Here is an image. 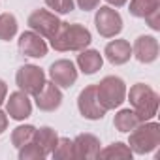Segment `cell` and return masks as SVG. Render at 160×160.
Here are the masks:
<instances>
[{
	"label": "cell",
	"instance_id": "obj_23",
	"mask_svg": "<svg viewBox=\"0 0 160 160\" xmlns=\"http://www.w3.org/2000/svg\"><path fill=\"white\" fill-rule=\"evenodd\" d=\"M53 158L57 160H70L73 158V147H72V139L70 138H58L53 152H51Z\"/></svg>",
	"mask_w": 160,
	"mask_h": 160
},
{
	"label": "cell",
	"instance_id": "obj_2",
	"mask_svg": "<svg viewBox=\"0 0 160 160\" xmlns=\"http://www.w3.org/2000/svg\"><path fill=\"white\" fill-rule=\"evenodd\" d=\"M128 94V100H130V106L134 108V111L138 113L139 121L145 122V121H151L156 111H158V92L145 85V83H136L130 87V92Z\"/></svg>",
	"mask_w": 160,
	"mask_h": 160
},
{
	"label": "cell",
	"instance_id": "obj_3",
	"mask_svg": "<svg viewBox=\"0 0 160 160\" xmlns=\"http://www.w3.org/2000/svg\"><path fill=\"white\" fill-rule=\"evenodd\" d=\"M128 134V147L136 154H149L160 145V124L156 121L139 122Z\"/></svg>",
	"mask_w": 160,
	"mask_h": 160
},
{
	"label": "cell",
	"instance_id": "obj_14",
	"mask_svg": "<svg viewBox=\"0 0 160 160\" xmlns=\"http://www.w3.org/2000/svg\"><path fill=\"white\" fill-rule=\"evenodd\" d=\"M100 145L102 143L94 134H79L72 139L73 158H98Z\"/></svg>",
	"mask_w": 160,
	"mask_h": 160
},
{
	"label": "cell",
	"instance_id": "obj_7",
	"mask_svg": "<svg viewBox=\"0 0 160 160\" xmlns=\"http://www.w3.org/2000/svg\"><path fill=\"white\" fill-rule=\"evenodd\" d=\"M60 23L62 21L58 19V15L53 13V12H47V10H36V12H32L28 15V21H27V25L30 27V30H34L36 34H40L42 38H47V40H51L57 34Z\"/></svg>",
	"mask_w": 160,
	"mask_h": 160
},
{
	"label": "cell",
	"instance_id": "obj_12",
	"mask_svg": "<svg viewBox=\"0 0 160 160\" xmlns=\"http://www.w3.org/2000/svg\"><path fill=\"white\" fill-rule=\"evenodd\" d=\"M6 113L13 121H25V119H28L32 115V102H30L28 94L23 92V91L12 92L10 98L6 100Z\"/></svg>",
	"mask_w": 160,
	"mask_h": 160
},
{
	"label": "cell",
	"instance_id": "obj_30",
	"mask_svg": "<svg viewBox=\"0 0 160 160\" xmlns=\"http://www.w3.org/2000/svg\"><path fill=\"white\" fill-rule=\"evenodd\" d=\"M106 2L111 6V8H121V6H124L128 0H106Z\"/></svg>",
	"mask_w": 160,
	"mask_h": 160
},
{
	"label": "cell",
	"instance_id": "obj_13",
	"mask_svg": "<svg viewBox=\"0 0 160 160\" xmlns=\"http://www.w3.org/2000/svg\"><path fill=\"white\" fill-rule=\"evenodd\" d=\"M34 100H36V106L40 111H55L60 108L64 96H62L60 87H57L53 81H45L42 91L38 94H34Z\"/></svg>",
	"mask_w": 160,
	"mask_h": 160
},
{
	"label": "cell",
	"instance_id": "obj_25",
	"mask_svg": "<svg viewBox=\"0 0 160 160\" xmlns=\"http://www.w3.org/2000/svg\"><path fill=\"white\" fill-rule=\"evenodd\" d=\"M45 6L49 10H53V13H57V15H66V13L73 12L75 2L73 0H45Z\"/></svg>",
	"mask_w": 160,
	"mask_h": 160
},
{
	"label": "cell",
	"instance_id": "obj_16",
	"mask_svg": "<svg viewBox=\"0 0 160 160\" xmlns=\"http://www.w3.org/2000/svg\"><path fill=\"white\" fill-rule=\"evenodd\" d=\"M75 62H77V68L81 70L85 75H92V73H96L98 70H102L104 57H102L100 51H96V49H83V51H79Z\"/></svg>",
	"mask_w": 160,
	"mask_h": 160
},
{
	"label": "cell",
	"instance_id": "obj_9",
	"mask_svg": "<svg viewBox=\"0 0 160 160\" xmlns=\"http://www.w3.org/2000/svg\"><path fill=\"white\" fill-rule=\"evenodd\" d=\"M49 77L57 87L70 89L77 81V68L68 58H58L49 66Z\"/></svg>",
	"mask_w": 160,
	"mask_h": 160
},
{
	"label": "cell",
	"instance_id": "obj_1",
	"mask_svg": "<svg viewBox=\"0 0 160 160\" xmlns=\"http://www.w3.org/2000/svg\"><path fill=\"white\" fill-rule=\"evenodd\" d=\"M92 36L91 30L79 23H60L57 34L51 38V47L55 51H83L91 45Z\"/></svg>",
	"mask_w": 160,
	"mask_h": 160
},
{
	"label": "cell",
	"instance_id": "obj_15",
	"mask_svg": "<svg viewBox=\"0 0 160 160\" xmlns=\"http://www.w3.org/2000/svg\"><path fill=\"white\" fill-rule=\"evenodd\" d=\"M104 55L108 58L109 64L113 66H122L130 60L132 57V45L128 40H111L106 49H104Z\"/></svg>",
	"mask_w": 160,
	"mask_h": 160
},
{
	"label": "cell",
	"instance_id": "obj_8",
	"mask_svg": "<svg viewBox=\"0 0 160 160\" xmlns=\"http://www.w3.org/2000/svg\"><path fill=\"white\" fill-rule=\"evenodd\" d=\"M77 109L87 121H100L108 113L96 96V85H87L77 96Z\"/></svg>",
	"mask_w": 160,
	"mask_h": 160
},
{
	"label": "cell",
	"instance_id": "obj_27",
	"mask_svg": "<svg viewBox=\"0 0 160 160\" xmlns=\"http://www.w3.org/2000/svg\"><path fill=\"white\" fill-rule=\"evenodd\" d=\"M73 2L83 12H92V10H96L100 6V0H73Z\"/></svg>",
	"mask_w": 160,
	"mask_h": 160
},
{
	"label": "cell",
	"instance_id": "obj_11",
	"mask_svg": "<svg viewBox=\"0 0 160 160\" xmlns=\"http://www.w3.org/2000/svg\"><path fill=\"white\" fill-rule=\"evenodd\" d=\"M132 57H136V60L141 64L154 62L158 58V40L154 36H147V34L138 36L132 45Z\"/></svg>",
	"mask_w": 160,
	"mask_h": 160
},
{
	"label": "cell",
	"instance_id": "obj_26",
	"mask_svg": "<svg viewBox=\"0 0 160 160\" xmlns=\"http://www.w3.org/2000/svg\"><path fill=\"white\" fill-rule=\"evenodd\" d=\"M145 23H147L152 30H160V8L154 10L152 13H149V15L145 17Z\"/></svg>",
	"mask_w": 160,
	"mask_h": 160
},
{
	"label": "cell",
	"instance_id": "obj_19",
	"mask_svg": "<svg viewBox=\"0 0 160 160\" xmlns=\"http://www.w3.org/2000/svg\"><path fill=\"white\" fill-rule=\"evenodd\" d=\"M160 8V0H130V15L145 19L149 13H152L154 10Z\"/></svg>",
	"mask_w": 160,
	"mask_h": 160
},
{
	"label": "cell",
	"instance_id": "obj_17",
	"mask_svg": "<svg viewBox=\"0 0 160 160\" xmlns=\"http://www.w3.org/2000/svg\"><path fill=\"white\" fill-rule=\"evenodd\" d=\"M32 141L45 152V156H49L53 152L57 141H58V134L51 126H42V128H36V134H34V139Z\"/></svg>",
	"mask_w": 160,
	"mask_h": 160
},
{
	"label": "cell",
	"instance_id": "obj_5",
	"mask_svg": "<svg viewBox=\"0 0 160 160\" xmlns=\"http://www.w3.org/2000/svg\"><path fill=\"white\" fill-rule=\"evenodd\" d=\"M45 72L36 66V64H25L17 70L15 73V83L19 87V91L27 92L28 96H34L42 91V87L45 85Z\"/></svg>",
	"mask_w": 160,
	"mask_h": 160
},
{
	"label": "cell",
	"instance_id": "obj_22",
	"mask_svg": "<svg viewBox=\"0 0 160 160\" xmlns=\"http://www.w3.org/2000/svg\"><path fill=\"white\" fill-rule=\"evenodd\" d=\"M34 134H36V126H32V124H21V126H17L12 132V143H13V147L19 149L23 145L30 143L34 139Z\"/></svg>",
	"mask_w": 160,
	"mask_h": 160
},
{
	"label": "cell",
	"instance_id": "obj_20",
	"mask_svg": "<svg viewBox=\"0 0 160 160\" xmlns=\"http://www.w3.org/2000/svg\"><path fill=\"white\" fill-rule=\"evenodd\" d=\"M17 19L13 13H0V40L2 42H10L15 38L17 34Z\"/></svg>",
	"mask_w": 160,
	"mask_h": 160
},
{
	"label": "cell",
	"instance_id": "obj_21",
	"mask_svg": "<svg viewBox=\"0 0 160 160\" xmlns=\"http://www.w3.org/2000/svg\"><path fill=\"white\" fill-rule=\"evenodd\" d=\"M132 149L122 143V141H115L111 145H108L106 149H100L98 156L100 158H132Z\"/></svg>",
	"mask_w": 160,
	"mask_h": 160
},
{
	"label": "cell",
	"instance_id": "obj_18",
	"mask_svg": "<svg viewBox=\"0 0 160 160\" xmlns=\"http://www.w3.org/2000/svg\"><path fill=\"white\" fill-rule=\"evenodd\" d=\"M139 122L141 121H139V117H138V113L134 109H121L115 115V119H113V126L119 132H124V134L130 132V130H134Z\"/></svg>",
	"mask_w": 160,
	"mask_h": 160
},
{
	"label": "cell",
	"instance_id": "obj_28",
	"mask_svg": "<svg viewBox=\"0 0 160 160\" xmlns=\"http://www.w3.org/2000/svg\"><path fill=\"white\" fill-rule=\"evenodd\" d=\"M6 96H8V85H6V81H4V79H0V106L4 104Z\"/></svg>",
	"mask_w": 160,
	"mask_h": 160
},
{
	"label": "cell",
	"instance_id": "obj_4",
	"mask_svg": "<svg viewBox=\"0 0 160 160\" xmlns=\"http://www.w3.org/2000/svg\"><path fill=\"white\" fill-rule=\"evenodd\" d=\"M96 96L106 111L115 109L126 98V83L117 75H106L100 83H96Z\"/></svg>",
	"mask_w": 160,
	"mask_h": 160
},
{
	"label": "cell",
	"instance_id": "obj_6",
	"mask_svg": "<svg viewBox=\"0 0 160 160\" xmlns=\"http://www.w3.org/2000/svg\"><path fill=\"white\" fill-rule=\"evenodd\" d=\"M94 25L102 38H115L122 30V17L111 6H100V8H96Z\"/></svg>",
	"mask_w": 160,
	"mask_h": 160
},
{
	"label": "cell",
	"instance_id": "obj_10",
	"mask_svg": "<svg viewBox=\"0 0 160 160\" xmlns=\"http://www.w3.org/2000/svg\"><path fill=\"white\" fill-rule=\"evenodd\" d=\"M17 47H19V53L28 57V58H43L47 55V43L45 40L36 34L34 30H27L19 36V42H17Z\"/></svg>",
	"mask_w": 160,
	"mask_h": 160
},
{
	"label": "cell",
	"instance_id": "obj_29",
	"mask_svg": "<svg viewBox=\"0 0 160 160\" xmlns=\"http://www.w3.org/2000/svg\"><path fill=\"white\" fill-rule=\"evenodd\" d=\"M6 128H8V115L0 109V134H4Z\"/></svg>",
	"mask_w": 160,
	"mask_h": 160
},
{
	"label": "cell",
	"instance_id": "obj_24",
	"mask_svg": "<svg viewBox=\"0 0 160 160\" xmlns=\"http://www.w3.org/2000/svg\"><path fill=\"white\" fill-rule=\"evenodd\" d=\"M43 158H45V152L34 141L19 147V160H43Z\"/></svg>",
	"mask_w": 160,
	"mask_h": 160
}]
</instances>
